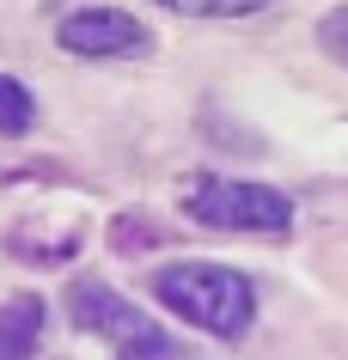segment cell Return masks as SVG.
I'll return each mask as SVG.
<instances>
[{
	"mask_svg": "<svg viewBox=\"0 0 348 360\" xmlns=\"http://www.w3.org/2000/svg\"><path fill=\"white\" fill-rule=\"evenodd\" d=\"M153 300L177 311L183 323L208 330V336L232 342L257 323V287L251 275H238L226 263H165L153 275Z\"/></svg>",
	"mask_w": 348,
	"mask_h": 360,
	"instance_id": "6da1fadb",
	"label": "cell"
},
{
	"mask_svg": "<svg viewBox=\"0 0 348 360\" xmlns=\"http://www.w3.org/2000/svg\"><path fill=\"white\" fill-rule=\"evenodd\" d=\"M183 214L214 232H288L293 195L275 184H251V177H202L183 195Z\"/></svg>",
	"mask_w": 348,
	"mask_h": 360,
	"instance_id": "7a4b0ae2",
	"label": "cell"
},
{
	"mask_svg": "<svg viewBox=\"0 0 348 360\" xmlns=\"http://www.w3.org/2000/svg\"><path fill=\"white\" fill-rule=\"evenodd\" d=\"M56 43L67 56L86 61H110V56H147V25L122 6H74L56 25Z\"/></svg>",
	"mask_w": 348,
	"mask_h": 360,
	"instance_id": "3957f363",
	"label": "cell"
},
{
	"mask_svg": "<svg viewBox=\"0 0 348 360\" xmlns=\"http://www.w3.org/2000/svg\"><path fill=\"white\" fill-rule=\"evenodd\" d=\"M67 311H74L79 330L116 342V354L135 348V342H147V336H159V323H147L135 305L122 300V293H110L104 281H74V287H67Z\"/></svg>",
	"mask_w": 348,
	"mask_h": 360,
	"instance_id": "277c9868",
	"label": "cell"
},
{
	"mask_svg": "<svg viewBox=\"0 0 348 360\" xmlns=\"http://www.w3.org/2000/svg\"><path fill=\"white\" fill-rule=\"evenodd\" d=\"M43 348V300L19 293L0 305V360H31Z\"/></svg>",
	"mask_w": 348,
	"mask_h": 360,
	"instance_id": "5b68a950",
	"label": "cell"
},
{
	"mask_svg": "<svg viewBox=\"0 0 348 360\" xmlns=\"http://www.w3.org/2000/svg\"><path fill=\"white\" fill-rule=\"evenodd\" d=\"M31 122H37V98L25 92L13 74H0V134L19 141V134H31Z\"/></svg>",
	"mask_w": 348,
	"mask_h": 360,
	"instance_id": "8992f818",
	"label": "cell"
},
{
	"mask_svg": "<svg viewBox=\"0 0 348 360\" xmlns=\"http://www.w3.org/2000/svg\"><path fill=\"white\" fill-rule=\"evenodd\" d=\"M153 6L177 13V19H251L269 0H153Z\"/></svg>",
	"mask_w": 348,
	"mask_h": 360,
	"instance_id": "52a82bcc",
	"label": "cell"
},
{
	"mask_svg": "<svg viewBox=\"0 0 348 360\" xmlns=\"http://www.w3.org/2000/svg\"><path fill=\"white\" fill-rule=\"evenodd\" d=\"M318 43H324L330 61H342V68H348V0H342V6H330L324 19H318Z\"/></svg>",
	"mask_w": 348,
	"mask_h": 360,
	"instance_id": "ba28073f",
	"label": "cell"
},
{
	"mask_svg": "<svg viewBox=\"0 0 348 360\" xmlns=\"http://www.w3.org/2000/svg\"><path fill=\"white\" fill-rule=\"evenodd\" d=\"M116 360H177V348H172V336L159 330V336H147V342H135V348H122Z\"/></svg>",
	"mask_w": 348,
	"mask_h": 360,
	"instance_id": "9c48e42d",
	"label": "cell"
}]
</instances>
